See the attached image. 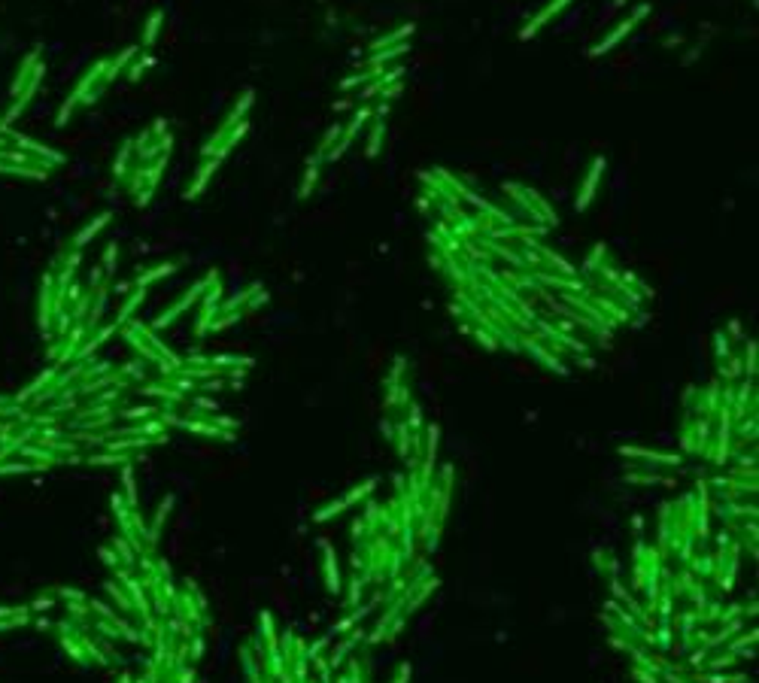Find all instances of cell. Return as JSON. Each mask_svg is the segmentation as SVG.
I'll return each instance as SVG.
<instances>
[{
  "mask_svg": "<svg viewBox=\"0 0 759 683\" xmlns=\"http://www.w3.org/2000/svg\"><path fill=\"white\" fill-rule=\"evenodd\" d=\"M322 168H325V155L313 152V155L307 158V168H304V177H301V186H298V197H301V201L313 195L316 182H319V177H322Z\"/></svg>",
  "mask_w": 759,
  "mask_h": 683,
  "instance_id": "obj_7",
  "label": "cell"
},
{
  "mask_svg": "<svg viewBox=\"0 0 759 683\" xmlns=\"http://www.w3.org/2000/svg\"><path fill=\"white\" fill-rule=\"evenodd\" d=\"M371 118H374V107H371V103H362V107H358L356 113H353V118H349L347 125H340V137H338V143H334V149H331V152L325 155V161H331V164H334V161H340V158L347 155V149L356 143L358 131H362L365 125L371 122Z\"/></svg>",
  "mask_w": 759,
  "mask_h": 683,
  "instance_id": "obj_2",
  "label": "cell"
},
{
  "mask_svg": "<svg viewBox=\"0 0 759 683\" xmlns=\"http://www.w3.org/2000/svg\"><path fill=\"white\" fill-rule=\"evenodd\" d=\"M152 64H155V58H149V55L143 61H131V64H128V67H131V70H128V79H131V82H137V79L146 73V67H152Z\"/></svg>",
  "mask_w": 759,
  "mask_h": 683,
  "instance_id": "obj_18",
  "label": "cell"
},
{
  "mask_svg": "<svg viewBox=\"0 0 759 683\" xmlns=\"http://www.w3.org/2000/svg\"><path fill=\"white\" fill-rule=\"evenodd\" d=\"M116 258H119V246H116V243H110V246H107V252H103V265H101V271L107 274V280H110V274L116 271Z\"/></svg>",
  "mask_w": 759,
  "mask_h": 683,
  "instance_id": "obj_17",
  "label": "cell"
},
{
  "mask_svg": "<svg viewBox=\"0 0 759 683\" xmlns=\"http://www.w3.org/2000/svg\"><path fill=\"white\" fill-rule=\"evenodd\" d=\"M137 52H140V46H131V49H122V52H119L116 58H110L107 73H103V85H110L116 76H122L125 70H128V64L134 61V55H137Z\"/></svg>",
  "mask_w": 759,
  "mask_h": 683,
  "instance_id": "obj_10",
  "label": "cell"
},
{
  "mask_svg": "<svg viewBox=\"0 0 759 683\" xmlns=\"http://www.w3.org/2000/svg\"><path fill=\"white\" fill-rule=\"evenodd\" d=\"M568 3L571 0H550V3L544 6V10H541L538 15H534V19L529 21V25H525L523 30H519V39H532L534 34H538L541 28L544 25H550V21L553 19H559V15H562V10H568Z\"/></svg>",
  "mask_w": 759,
  "mask_h": 683,
  "instance_id": "obj_5",
  "label": "cell"
},
{
  "mask_svg": "<svg viewBox=\"0 0 759 683\" xmlns=\"http://www.w3.org/2000/svg\"><path fill=\"white\" fill-rule=\"evenodd\" d=\"M177 267H180L177 261H167V265H155V267H149V271L143 274V276H137V283H134V285H143V289H149V285L155 283V280H162V276H171L173 271H177Z\"/></svg>",
  "mask_w": 759,
  "mask_h": 683,
  "instance_id": "obj_16",
  "label": "cell"
},
{
  "mask_svg": "<svg viewBox=\"0 0 759 683\" xmlns=\"http://www.w3.org/2000/svg\"><path fill=\"white\" fill-rule=\"evenodd\" d=\"M413 30H417V25H413V21H407V25H398L395 30H389V34L371 39V52H380V49H389V46H395V43H404V39L413 37Z\"/></svg>",
  "mask_w": 759,
  "mask_h": 683,
  "instance_id": "obj_9",
  "label": "cell"
},
{
  "mask_svg": "<svg viewBox=\"0 0 759 683\" xmlns=\"http://www.w3.org/2000/svg\"><path fill=\"white\" fill-rule=\"evenodd\" d=\"M622 3H626V0H617V3H613V6H622Z\"/></svg>",
  "mask_w": 759,
  "mask_h": 683,
  "instance_id": "obj_19",
  "label": "cell"
},
{
  "mask_svg": "<svg viewBox=\"0 0 759 683\" xmlns=\"http://www.w3.org/2000/svg\"><path fill=\"white\" fill-rule=\"evenodd\" d=\"M380 76H383V70H380V67H367V70H358V73L347 76V79H340V91H353V89H362V85L374 82V79H380Z\"/></svg>",
  "mask_w": 759,
  "mask_h": 683,
  "instance_id": "obj_14",
  "label": "cell"
},
{
  "mask_svg": "<svg viewBox=\"0 0 759 683\" xmlns=\"http://www.w3.org/2000/svg\"><path fill=\"white\" fill-rule=\"evenodd\" d=\"M143 298H146V289H143V285H134V289L128 292L125 304H122V310H119V316H116V325H119V328H122L128 319H134V313H137V307L143 304Z\"/></svg>",
  "mask_w": 759,
  "mask_h": 683,
  "instance_id": "obj_11",
  "label": "cell"
},
{
  "mask_svg": "<svg viewBox=\"0 0 759 683\" xmlns=\"http://www.w3.org/2000/svg\"><path fill=\"white\" fill-rule=\"evenodd\" d=\"M367 125H371V134H367L365 155H367V158H377L380 149H383V137H386V118H377V116H374Z\"/></svg>",
  "mask_w": 759,
  "mask_h": 683,
  "instance_id": "obj_12",
  "label": "cell"
},
{
  "mask_svg": "<svg viewBox=\"0 0 759 683\" xmlns=\"http://www.w3.org/2000/svg\"><path fill=\"white\" fill-rule=\"evenodd\" d=\"M164 25V10H155L146 19V28H143V49H149V46H155V39H158V30H162Z\"/></svg>",
  "mask_w": 759,
  "mask_h": 683,
  "instance_id": "obj_15",
  "label": "cell"
},
{
  "mask_svg": "<svg viewBox=\"0 0 759 683\" xmlns=\"http://www.w3.org/2000/svg\"><path fill=\"white\" fill-rule=\"evenodd\" d=\"M131 168H134V140H128V143H122V149H119L113 158V177L125 179V173Z\"/></svg>",
  "mask_w": 759,
  "mask_h": 683,
  "instance_id": "obj_13",
  "label": "cell"
},
{
  "mask_svg": "<svg viewBox=\"0 0 759 683\" xmlns=\"http://www.w3.org/2000/svg\"><path fill=\"white\" fill-rule=\"evenodd\" d=\"M604 168H607V158L604 155H595L593 164H589V170H586V177H583V182H580V188H577V197H574L577 213L589 210V204L595 201L598 186H602V177H604Z\"/></svg>",
  "mask_w": 759,
  "mask_h": 683,
  "instance_id": "obj_4",
  "label": "cell"
},
{
  "mask_svg": "<svg viewBox=\"0 0 759 683\" xmlns=\"http://www.w3.org/2000/svg\"><path fill=\"white\" fill-rule=\"evenodd\" d=\"M110 219H113V213H101V216L94 219V222H89V225H85L82 231H79V234L73 237V243H70V249H82V246H89V243L94 240V237H98V234L103 231V228L110 225Z\"/></svg>",
  "mask_w": 759,
  "mask_h": 683,
  "instance_id": "obj_8",
  "label": "cell"
},
{
  "mask_svg": "<svg viewBox=\"0 0 759 683\" xmlns=\"http://www.w3.org/2000/svg\"><path fill=\"white\" fill-rule=\"evenodd\" d=\"M644 15H650V3H638L635 10L626 15V19L617 21V28H613L611 34L602 37V43H595L593 49H589V55H593V58H598V55H607L611 49H617V46L622 43V39H626V37L632 34V30H635L638 25H641V19H644Z\"/></svg>",
  "mask_w": 759,
  "mask_h": 683,
  "instance_id": "obj_1",
  "label": "cell"
},
{
  "mask_svg": "<svg viewBox=\"0 0 759 683\" xmlns=\"http://www.w3.org/2000/svg\"><path fill=\"white\" fill-rule=\"evenodd\" d=\"M216 280H219V274H216V271H210V274H207V276H204V280H201V283H195V285H191V289H189V292H186V295H182V298L177 301V304H173L171 310H167V313H162V316H158V319H155V322H152V331H162V328H171V325H173V322H177V319H180V316H182V313H186V310H189L191 304H195V301H198V298H201V295H204V292H207V289H210V285H213Z\"/></svg>",
  "mask_w": 759,
  "mask_h": 683,
  "instance_id": "obj_3",
  "label": "cell"
},
{
  "mask_svg": "<svg viewBox=\"0 0 759 683\" xmlns=\"http://www.w3.org/2000/svg\"><path fill=\"white\" fill-rule=\"evenodd\" d=\"M219 164H222V161H216V158H201V168L195 170V177H191L189 188H186V201H195V197L204 195L207 182L213 179V173L219 170Z\"/></svg>",
  "mask_w": 759,
  "mask_h": 683,
  "instance_id": "obj_6",
  "label": "cell"
}]
</instances>
